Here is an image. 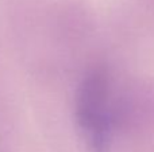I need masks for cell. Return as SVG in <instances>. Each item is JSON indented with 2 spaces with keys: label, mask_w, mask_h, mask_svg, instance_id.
Returning a JSON list of instances; mask_svg holds the SVG:
<instances>
[{
  "label": "cell",
  "mask_w": 154,
  "mask_h": 152,
  "mask_svg": "<svg viewBox=\"0 0 154 152\" xmlns=\"http://www.w3.org/2000/svg\"><path fill=\"white\" fill-rule=\"evenodd\" d=\"M75 121L79 137L88 151H108L112 140V101L106 70L93 69L80 81L75 98Z\"/></svg>",
  "instance_id": "obj_1"
}]
</instances>
